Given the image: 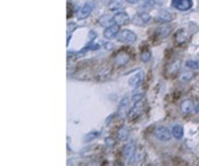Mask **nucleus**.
I'll return each mask as SVG.
<instances>
[{"mask_svg": "<svg viewBox=\"0 0 199 166\" xmlns=\"http://www.w3.org/2000/svg\"><path fill=\"white\" fill-rule=\"evenodd\" d=\"M171 133H173V137L177 138V140H181L183 137V126L182 125H175L171 130Z\"/></svg>", "mask_w": 199, "mask_h": 166, "instance_id": "17", "label": "nucleus"}, {"mask_svg": "<svg viewBox=\"0 0 199 166\" xmlns=\"http://www.w3.org/2000/svg\"><path fill=\"white\" fill-rule=\"evenodd\" d=\"M113 17V23L114 24H117V26H125V24H127L129 23V20H130V17H129V15L126 13V12H117L114 16H112Z\"/></svg>", "mask_w": 199, "mask_h": 166, "instance_id": "4", "label": "nucleus"}, {"mask_svg": "<svg viewBox=\"0 0 199 166\" xmlns=\"http://www.w3.org/2000/svg\"><path fill=\"white\" fill-rule=\"evenodd\" d=\"M118 33H119V26L113 24V26H109L105 28V31H104V37L110 40V39H114V37L118 36Z\"/></svg>", "mask_w": 199, "mask_h": 166, "instance_id": "7", "label": "nucleus"}, {"mask_svg": "<svg viewBox=\"0 0 199 166\" xmlns=\"http://www.w3.org/2000/svg\"><path fill=\"white\" fill-rule=\"evenodd\" d=\"M171 136H173V133L166 126H159L155 129V137L161 141H169Z\"/></svg>", "mask_w": 199, "mask_h": 166, "instance_id": "5", "label": "nucleus"}, {"mask_svg": "<svg viewBox=\"0 0 199 166\" xmlns=\"http://www.w3.org/2000/svg\"><path fill=\"white\" fill-rule=\"evenodd\" d=\"M127 61H129V54H127L126 52H119L116 57H114V64L118 65V67L125 65Z\"/></svg>", "mask_w": 199, "mask_h": 166, "instance_id": "9", "label": "nucleus"}, {"mask_svg": "<svg viewBox=\"0 0 199 166\" xmlns=\"http://www.w3.org/2000/svg\"><path fill=\"white\" fill-rule=\"evenodd\" d=\"M149 22H150V15L147 12H139L135 16H133V24L135 26H143Z\"/></svg>", "mask_w": 199, "mask_h": 166, "instance_id": "6", "label": "nucleus"}, {"mask_svg": "<svg viewBox=\"0 0 199 166\" xmlns=\"http://www.w3.org/2000/svg\"><path fill=\"white\" fill-rule=\"evenodd\" d=\"M125 1H127V3H130V4H135V3H138V0H125Z\"/></svg>", "mask_w": 199, "mask_h": 166, "instance_id": "22", "label": "nucleus"}, {"mask_svg": "<svg viewBox=\"0 0 199 166\" xmlns=\"http://www.w3.org/2000/svg\"><path fill=\"white\" fill-rule=\"evenodd\" d=\"M191 77H192V72H187V73H183V75H182L181 80L182 81H188Z\"/></svg>", "mask_w": 199, "mask_h": 166, "instance_id": "21", "label": "nucleus"}, {"mask_svg": "<svg viewBox=\"0 0 199 166\" xmlns=\"http://www.w3.org/2000/svg\"><path fill=\"white\" fill-rule=\"evenodd\" d=\"M150 57H151V53H150V51H145V52H142L141 54V58H142V61H149L150 60Z\"/></svg>", "mask_w": 199, "mask_h": 166, "instance_id": "20", "label": "nucleus"}, {"mask_svg": "<svg viewBox=\"0 0 199 166\" xmlns=\"http://www.w3.org/2000/svg\"><path fill=\"white\" fill-rule=\"evenodd\" d=\"M187 41V32L186 29H179L177 33H175V43L177 44H183Z\"/></svg>", "mask_w": 199, "mask_h": 166, "instance_id": "11", "label": "nucleus"}, {"mask_svg": "<svg viewBox=\"0 0 199 166\" xmlns=\"http://www.w3.org/2000/svg\"><path fill=\"white\" fill-rule=\"evenodd\" d=\"M93 9H94V3L93 1H88V3H85L81 7V9L78 11V19H86L89 15L93 12Z\"/></svg>", "mask_w": 199, "mask_h": 166, "instance_id": "2", "label": "nucleus"}, {"mask_svg": "<svg viewBox=\"0 0 199 166\" xmlns=\"http://www.w3.org/2000/svg\"><path fill=\"white\" fill-rule=\"evenodd\" d=\"M173 19H174V15L170 13L169 11H162L158 16V20L162 23H170Z\"/></svg>", "mask_w": 199, "mask_h": 166, "instance_id": "15", "label": "nucleus"}, {"mask_svg": "<svg viewBox=\"0 0 199 166\" xmlns=\"http://www.w3.org/2000/svg\"><path fill=\"white\" fill-rule=\"evenodd\" d=\"M125 3H123V0H110V3H109V9H112V11H119V9H122Z\"/></svg>", "mask_w": 199, "mask_h": 166, "instance_id": "14", "label": "nucleus"}, {"mask_svg": "<svg viewBox=\"0 0 199 166\" xmlns=\"http://www.w3.org/2000/svg\"><path fill=\"white\" fill-rule=\"evenodd\" d=\"M186 67L191 69H199V60H188L186 61Z\"/></svg>", "mask_w": 199, "mask_h": 166, "instance_id": "19", "label": "nucleus"}, {"mask_svg": "<svg viewBox=\"0 0 199 166\" xmlns=\"http://www.w3.org/2000/svg\"><path fill=\"white\" fill-rule=\"evenodd\" d=\"M142 109H143V98L137 102H133V109L130 110L129 116H130L131 118H135V117H138L142 113Z\"/></svg>", "mask_w": 199, "mask_h": 166, "instance_id": "8", "label": "nucleus"}, {"mask_svg": "<svg viewBox=\"0 0 199 166\" xmlns=\"http://www.w3.org/2000/svg\"><path fill=\"white\" fill-rule=\"evenodd\" d=\"M195 109V106H194V102L191 101V100H185V101L181 104V110L183 113H190L192 112Z\"/></svg>", "mask_w": 199, "mask_h": 166, "instance_id": "12", "label": "nucleus"}, {"mask_svg": "<svg viewBox=\"0 0 199 166\" xmlns=\"http://www.w3.org/2000/svg\"><path fill=\"white\" fill-rule=\"evenodd\" d=\"M171 4L179 11H187L192 7V0H171Z\"/></svg>", "mask_w": 199, "mask_h": 166, "instance_id": "3", "label": "nucleus"}, {"mask_svg": "<svg viewBox=\"0 0 199 166\" xmlns=\"http://www.w3.org/2000/svg\"><path fill=\"white\" fill-rule=\"evenodd\" d=\"M127 136H129V129H127L126 126L121 128L119 132H118V140L119 141H125L127 138Z\"/></svg>", "mask_w": 199, "mask_h": 166, "instance_id": "18", "label": "nucleus"}, {"mask_svg": "<svg viewBox=\"0 0 199 166\" xmlns=\"http://www.w3.org/2000/svg\"><path fill=\"white\" fill-rule=\"evenodd\" d=\"M119 43H126V44H130V43H134L137 36H135V33L130 29H123L121 32L118 33V36H117Z\"/></svg>", "mask_w": 199, "mask_h": 166, "instance_id": "1", "label": "nucleus"}, {"mask_svg": "<svg viewBox=\"0 0 199 166\" xmlns=\"http://www.w3.org/2000/svg\"><path fill=\"white\" fill-rule=\"evenodd\" d=\"M134 150H135V145H134L133 142H130V144H127L126 146H125V149H123V155H125L127 159L133 158Z\"/></svg>", "mask_w": 199, "mask_h": 166, "instance_id": "13", "label": "nucleus"}, {"mask_svg": "<svg viewBox=\"0 0 199 166\" xmlns=\"http://www.w3.org/2000/svg\"><path fill=\"white\" fill-rule=\"evenodd\" d=\"M129 110V98H125L121 105H119V109H118V116L119 117H123L126 114V112Z\"/></svg>", "mask_w": 199, "mask_h": 166, "instance_id": "16", "label": "nucleus"}, {"mask_svg": "<svg viewBox=\"0 0 199 166\" xmlns=\"http://www.w3.org/2000/svg\"><path fill=\"white\" fill-rule=\"evenodd\" d=\"M142 79H143V72H142V71H138L135 75H133V76L129 79V85H130V87H137V85H139Z\"/></svg>", "mask_w": 199, "mask_h": 166, "instance_id": "10", "label": "nucleus"}]
</instances>
